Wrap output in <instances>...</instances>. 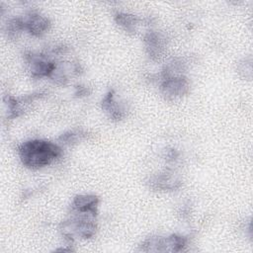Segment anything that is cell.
<instances>
[{"instance_id": "6da1fadb", "label": "cell", "mask_w": 253, "mask_h": 253, "mask_svg": "<svg viewBox=\"0 0 253 253\" xmlns=\"http://www.w3.org/2000/svg\"><path fill=\"white\" fill-rule=\"evenodd\" d=\"M99 198L94 195H77L70 207L69 216L60 224L63 237L73 242L75 238L88 239L97 229Z\"/></svg>"}, {"instance_id": "7a4b0ae2", "label": "cell", "mask_w": 253, "mask_h": 253, "mask_svg": "<svg viewBox=\"0 0 253 253\" xmlns=\"http://www.w3.org/2000/svg\"><path fill=\"white\" fill-rule=\"evenodd\" d=\"M61 155L62 149L59 145L43 139L28 140L19 147L21 162L27 168L34 170L51 164Z\"/></svg>"}, {"instance_id": "3957f363", "label": "cell", "mask_w": 253, "mask_h": 253, "mask_svg": "<svg viewBox=\"0 0 253 253\" xmlns=\"http://www.w3.org/2000/svg\"><path fill=\"white\" fill-rule=\"evenodd\" d=\"M188 239L179 234H171L167 237H149L140 245V250L145 252H180L184 251Z\"/></svg>"}, {"instance_id": "277c9868", "label": "cell", "mask_w": 253, "mask_h": 253, "mask_svg": "<svg viewBox=\"0 0 253 253\" xmlns=\"http://www.w3.org/2000/svg\"><path fill=\"white\" fill-rule=\"evenodd\" d=\"M190 90V82L184 74L161 76L160 91L167 100H174L186 95Z\"/></svg>"}, {"instance_id": "5b68a950", "label": "cell", "mask_w": 253, "mask_h": 253, "mask_svg": "<svg viewBox=\"0 0 253 253\" xmlns=\"http://www.w3.org/2000/svg\"><path fill=\"white\" fill-rule=\"evenodd\" d=\"M25 58L34 78L50 77L56 67V63L45 54H35L30 51L25 54Z\"/></svg>"}, {"instance_id": "8992f818", "label": "cell", "mask_w": 253, "mask_h": 253, "mask_svg": "<svg viewBox=\"0 0 253 253\" xmlns=\"http://www.w3.org/2000/svg\"><path fill=\"white\" fill-rule=\"evenodd\" d=\"M143 42L149 58L154 61L159 60L166 48L165 38L157 32L150 31L144 36Z\"/></svg>"}, {"instance_id": "52a82bcc", "label": "cell", "mask_w": 253, "mask_h": 253, "mask_svg": "<svg viewBox=\"0 0 253 253\" xmlns=\"http://www.w3.org/2000/svg\"><path fill=\"white\" fill-rule=\"evenodd\" d=\"M25 30L35 37H41L50 27V21L47 17L38 11H31L24 18Z\"/></svg>"}, {"instance_id": "ba28073f", "label": "cell", "mask_w": 253, "mask_h": 253, "mask_svg": "<svg viewBox=\"0 0 253 253\" xmlns=\"http://www.w3.org/2000/svg\"><path fill=\"white\" fill-rule=\"evenodd\" d=\"M181 181L170 172H163L149 180V187L155 190L172 191L180 188Z\"/></svg>"}, {"instance_id": "9c48e42d", "label": "cell", "mask_w": 253, "mask_h": 253, "mask_svg": "<svg viewBox=\"0 0 253 253\" xmlns=\"http://www.w3.org/2000/svg\"><path fill=\"white\" fill-rule=\"evenodd\" d=\"M102 109L113 121H121L126 116V109L114 99V90H110L102 100Z\"/></svg>"}, {"instance_id": "30bf717a", "label": "cell", "mask_w": 253, "mask_h": 253, "mask_svg": "<svg viewBox=\"0 0 253 253\" xmlns=\"http://www.w3.org/2000/svg\"><path fill=\"white\" fill-rule=\"evenodd\" d=\"M115 20L126 32L130 34H134L136 32V26L139 22V18L135 15L124 12H117L115 14Z\"/></svg>"}, {"instance_id": "8fae6325", "label": "cell", "mask_w": 253, "mask_h": 253, "mask_svg": "<svg viewBox=\"0 0 253 253\" xmlns=\"http://www.w3.org/2000/svg\"><path fill=\"white\" fill-rule=\"evenodd\" d=\"M25 30V22L23 18H12L6 24L7 37L10 40H15Z\"/></svg>"}, {"instance_id": "7c38bea8", "label": "cell", "mask_w": 253, "mask_h": 253, "mask_svg": "<svg viewBox=\"0 0 253 253\" xmlns=\"http://www.w3.org/2000/svg\"><path fill=\"white\" fill-rule=\"evenodd\" d=\"M85 135V133H82L81 131H67L64 132L63 134H61L58 137V141L65 143V144H71V143H75L77 141H79L83 136Z\"/></svg>"}, {"instance_id": "4fadbf2b", "label": "cell", "mask_w": 253, "mask_h": 253, "mask_svg": "<svg viewBox=\"0 0 253 253\" xmlns=\"http://www.w3.org/2000/svg\"><path fill=\"white\" fill-rule=\"evenodd\" d=\"M250 61H251V57H248V59H247V58L243 59V61L240 62L239 65H238V70H239V72H240V73H241V72L244 73V76H245V77H248V78L251 77V73H252V64L248 65L247 67H246V65H247Z\"/></svg>"}, {"instance_id": "5bb4252c", "label": "cell", "mask_w": 253, "mask_h": 253, "mask_svg": "<svg viewBox=\"0 0 253 253\" xmlns=\"http://www.w3.org/2000/svg\"><path fill=\"white\" fill-rule=\"evenodd\" d=\"M89 90H88V88L87 87H85V86H77L76 87V92H75V95L76 96H85V95H87V94H89Z\"/></svg>"}]
</instances>
